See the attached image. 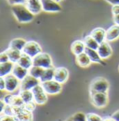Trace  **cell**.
<instances>
[{
  "instance_id": "26",
  "label": "cell",
  "mask_w": 119,
  "mask_h": 121,
  "mask_svg": "<svg viewBox=\"0 0 119 121\" xmlns=\"http://www.w3.org/2000/svg\"><path fill=\"white\" fill-rule=\"evenodd\" d=\"M45 69H44V68H42V67L34 66V65H33V66L31 67V69H29V74L31 76H33V77H35V78L40 80L41 77L43 76L44 72H45Z\"/></svg>"
},
{
  "instance_id": "18",
  "label": "cell",
  "mask_w": 119,
  "mask_h": 121,
  "mask_svg": "<svg viewBox=\"0 0 119 121\" xmlns=\"http://www.w3.org/2000/svg\"><path fill=\"white\" fill-rule=\"evenodd\" d=\"M12 74L21 81L27 75H29V69H24L23 67L20 66L19 64H15V67L13 69Z\"/></svg>"
},
{
  "instance_id": "42",
  "label": "cell",
  "mask_w": 119,
  "mask_h": 121,
  "mask_svg": "<svg viewBox=\"0 0 119 121\" xmlns=\"http://www.w3.org/2000/svg\"><path fill=\"white\" fill-rule=\"evenodd\" d=\"M56 1H58V2H60V1H61V0H56Z\"/></svg>"
},
{
  "instance_id": "37",
  "label": "cell",
  "mask_w": 119,
  "mask_h": 121,
  "mask_svg": "<svg viewBox=\"0 0 119 121\" xmlns=\"http://www.w3.org/2000/svg\"><path fill=\"white\" fill-rule=\"evenodd\" d=\"M112 12H113L114 15H119V5L113 6V8H112Z\"/></svg>"
},
{
  "instance_id": "15",
  "label": "cell",
  "mask_w": 119,
  "mask_h": 121,
  "mask_svg": "<svg viewBox=\"0 0 119 121\" xmlns=\"http://www.w3.org/2000/svg\"><path fill=\"white\" fill-rule=\"evenodd\" d=\"M119 38V25H113L108 28V30H106V38L105 41L111 43V42H114L116 39Z\"/></svg>"
},
{
  "instance_id": "11",
  "label": "cell",
  "mask_w": 119,
  "mask_h": 121,
  "mask_svg": "<svg viewBox=\"0 0 119 121\" xmlns=\"http://www.w3.org/2000/svg\"><path fill=\"white\" fill-rule=\"evenodd\" d=\"M2 101L6 104V105H13V106H24V102L20 95H13V94H8L6 95Z\"/></svg>"
},
{
  "instance_id": "35",
  "label": "cell",
  "mask_w": 119,
  "mask_h": 121,
  "mask_svg": "<svg viewBox=\"0 0 119 121\" xmlns=\"http://www.w3.org/2000/svg\"><path fill=\"white\" fill-rule=\"evenodd\" d=\"M10 5H15V4H25L26 0H7Z\"/></svg>"
},
{
  "instance_id": "32",
  "label": "cell",
  "mask_w": 119,
  "mask_h": 121,
  "mask_svg": "<svg viewBox=\"0 0 119 121\" xmlns=\"http://www.w3.org/2000/svg\"><path fill=\"white\" fill-rule=\"evenodd\" d=\"M36 103L35 101L33 102H29V103H26V104H24V108L25 109H27L28 111H31L33 112L35 109V106H36Z\"/></svg>"
},
{
  "instance_id": "17",
  "label": "cell",
  "mask_w": 119,
  "mask_h": 121,
  "mask_svg": "<svg viewBox=\"0 0 119 121\" xmlns=\"http://www.w3.org/2000/svg\"><path fill=\"white\" fill-rule=\"evenodd\" d=\"M14 67H15V63L11 61H8L6 63H1L0 64V77H6L11 74Z\"/></svg>"
},
{
  "instance_id": "29",
  "label": "cell",
  "mask_w": 119,
  "mask_h": 121,
  "mask_svg": "<svg viewBox=\"0 0 119 121\" xmlns=\"http://www.w3.org/2000/svg\"><path fill=\"white\" fill-rule=\"evenodd\" d=\"M20 95L25 104H26V103H29V102L34 101V93H33V91H30V90L20 91Z\"/></svg>"
},
{
  "instance_id": "43",
  "label": "cell",
  "mask_w": 119,
  "mask_h": 121,
  "mask_svg": "<svg viewBox=\"0 0 119 121\" xmlns=\"http://www.w3.org/2000/svg\"><path fill=\"white\" fill-rule=\"evenodd\" d=\"M67 121H73V120H72V119H69V120H67Z\"/></svg>"
},
{
  "instance_id": "45",
  "label": "cell",
  "mask_w": 119,
  "mask_h": 121,
  "mask_svg": "<svg viewBox=\"0 0 119 121\" xmlns=\"http://www.w3.org/2000/svg\"><path fill=\"white\" fill-rule=\"evenodd\" d=\"M118 69H119V67H118Z\"/></svg>"
},
{
  "instance_id": "21",
  "label": "cell",
  "mask_w": 119,
  "mask_h": 121,
  "mask_svg": "<svg viewBox=\"0 0 119 121\" xmlns=\"http://www.w3.org/2000/svg\"><path fill=\"white\" fill-rule=\"evenodd\" d=\"M75 60H76V63L78 64V66L82 67V68H87L89 67L91 63V60L89 58V56L87 55L86 52L80 54L78 56H75Z\"/></svg>"
},
{
  "instance_id": "8",
  "label": "cell",
  "mask_w": 119,
  "mask_h": 121,
  "mask_svg": "<svg viewBox=\"0 0 119 121\" xmlns=\"http://www.w3.org/2000/svg\"><path fill=\"white\" fill-rule=\"evenodd\" d=\"M41 52H42L41 46L38 44V43H36L35 41H28L24 49L22 51V53L26 54L27 56H31L32 58L35 57V56H37Z\"/></svg>"
},
{
  "instance_id": "28",
  "label": "cell",
  "mask_w": 119,
  "mask_h": 121,
  "mask_svg": "<svg viewBox=\"0 0 119 121\" xmlns=\"http://www.w3.org/2000/svg\"><path fill=\"white\" fill-rule=\"evenodd\" d=\"M84 43H85L86 46H87V47H89V48L95 49V50H97V49L99 48V43L97 42V41L95 40V39H94L90 34L85 37V39H84Z\"/></svg>"
},
{
  "instance_id": "40",
  "label": "cell",
  "mask_w": 119,
  "mask_h": 121,
  "mask_svg": "<svg viewBox=\"0 0 119 121\" xmlns=\"http://www.w3.org/2000/svg\"><path fill=\"white\" fill-rule=\"evenodd\" d=\"M114 21L116 25H119V15H114Z\"/></svg>"
},
{
  "instance_id": "24",
  "label": "cell",
  "mask_w": 119,
  "mask_h": 121,
  "mask_svg": "<svg viewBox=\"0 0 119 121\" xmlns=\"http://www.w3.org/2000/svg\"><path fill=\"white\" fill-rule=\"evenodd\" d=\"M6 51H7L8 55H9V56H10V61L15 63V64H17L18 61L20 60L21 55H22V52L20 50H16V49L10 48V47Z\"/></svg>"
},
{
  "instance_id": "31",
  "label": "cell",
  "mask_w": 119,
  "mask_h": 121,
  "mask_svg": "<svg viewBox=\"0 0 119 121\" xmlns=\"http://www.w3.org/2000/svg\"><path fill=\"white\" fill-rule=\"evenodd\" d=\"M87 120L88 121H103L101 117L95 113H89L87 114Z\"/></svg>"
},
{
  "instance_id": "25",
  "label": "cell",
  "mask_w": 119,
  "mask_h": 121,
  "mask_svg": "<svg viewBox=\"0 0 119 121\" xmlns=\"http://www.w3.org/2000/svg\"><path fill=\"white\" fill-rule=\"evenodd\" d=\"M85 52L87 53V55L89 56L91 62L93 63H101V57L99 56L98 51L95 50V49H91V48H89V47H86V50Z\"/></svg>"
},
{
  "instance_id": "38",
  "label": "cell",
  "mask_w": 119,
  "mask_h": 121,
  "mask_svg": "<svg viewBox=\"0 0 119 121\" xmlns=\"http://www.w3.org/2000/svg\"><path fill=\"white\" fill-rule=\"evenodd\" d=\"M112 117L114 121H119V110L114 112V113L112 115V117Z\"/></svg>"
},
{
  "instance_id": "9",
  "label": "cell",
  "mask_w": 119,
  "mask_h": 121,
  "mask_svg": "<svg viewBox=\"0 0 119 121\" xmlns=\"http://www.w3.org/2000/svg\"><path fill=\"white\" fill-rule=\"evenodd\" d=\"M41 83L40 80L31 76V75H27L22 81H20V91H25V90H30L32 91L36 85H38Z\"/></svg>"
},
{
  "instance_id": "36",
  "label": "cell",
  "mask_w": 119,
  "mask_h": 121,
  "mask_svg": "<svg viewBox=\"0 0 119 121\" xmlns=\"http://www.w3.org/2000/svg\"><path fill=\"white\" fill-rule=\"evenodd\" d=\"M0 89L2 91L6 90V81L4 77H0Z\"/></svg>"
},
{
  "instance_id": "44",
  "label": "cell",
  "mask_w": 119,
  "mask_h": 121,
  "mask_svg": "<svg viewBox=\"0 0 119 121\" xmlns=\"http://www.w3.org/2000/svg\"><path fill=\"white\" fill-rule=\"evenodd\" d=\"M16 121H18V120H17V119H16Z\"/></svg>"
},
{
  "instance_id": "22",
  "label": "cell",
  "mask_w": 119,
  "mask_h": 121,
  "mask_svg": "<svg viewBox=\"0 0 119 121\" xmlns=\"http://www.w3.org/2000/svg\"><path fill=\"white\" fill-rule=\"evenodd\" d=\"M26 43H27V41H25L22 38H15V39H13L10 42V47L22 52L24 47H25V45H26Z\"/></svg>"
},
{
  "instance_id": "33",
  "label": "cell",
  "mask_w": 119,
  "mask_h": 121,
  "mask_svg": "<svg viewBox=\"0 0 119 121\" xmlns=\"http://www.w3.org/2000/svg\"><path fill=\"white\" fill-rule=\"evenodd\" d=\"M8 61H10V56H9L7 51L2 52V53L0 54V64H1V63H6V62H8Z\"/></svg>"
},
{
  "instance_id": "39",
  "label": "cell",
  "mask_w": 119,
  "mask_h": 121,
  "mask_svg": "<svg viewBox=\"0 0 119 121\" xmlns=\"http://www.w3.org/2000/svg\"><path fill=\"white\" fill-rule=\"evenodd\" d=\"M106 2H108L109 4L113 5V6H116L119 5V0H105Z\"/></svg>"
},
{
  "instance_id": "1",
  "label": "cell",
  "mask_w": 119,
  "mask_h": 121,
  "mask_svg": "<svg viewBox=\"0 0 119 121\" xmlns=\"http://www.w3.org/2000/svg\"><path fill=\"white\" fill-rule=\"evenodd\" d=\"M11 11L20 23H28L34 19V14L28 9L25 4H15L11 6Z\"/></svg>"
},
{
  "instance_id": "16",
  "label": "cell",
  "mask_w": 119,
  "mask_h": 121,
  "mask_svg": "<svg viewBox=\"0 0 119 121\" xmlns=\"http://www.w3.org/2000/svg\"><path fill=\"white\" fill-rule=\"evenodd\" d=\"M90 35L97 41L99 43H101L103 42H105L106 38V30L102 28H95L94 30H91Z\"/></svg>"
},
{
  "instance_id": "6",
  "label": "cell",
  "mask_w": 119,
  "mask_h": 121,
  "mask_svg": "<svg viewBox=\"0 0 119 121\" xmlns=\"http://www.w3.org/2000/svg\"><path fill=\"white\" fill-rule=\"evenodd\" d=\"M41 84L48 94H51V95L58 94L62 90V84L56 81L55 80L45 81V82H42Z\"/></svg>"
},
{
  "instance_id": "23",
  "label": "cell",
  "mask_w": 119,
  "mask_h": 121,
  "mask_svg": "<svg viewBox=\"0 0 119 121\" xmlns=\"http://www.w3.org/2000/svg\"><path fill=\"white\" fill-rule=\"evenodd\" d=\"M17 64H19L20 66L23 67L24 69H31V67L33 66V58H32L31 56H27L26 54L22 53V55H21V56H20V60L18 61V63H17Z\"/></svg>"
},
{
  "instance_id": "4",
  "label": "cell",
  "mask_w": 119,
  "mask_h": 121,
  "mask_svg": "<svg viewBox=\"0 0 119 121\" xmlns=\"http://www.w3.org/2000/svg\"><path fill=\"white\" fill-rule=\"evenodd\" d=\"M34 93V101L37 104H44L48 101V93L44 90L42 84L40 83L38 85H36L33 90Z\"/></svg>"
},
{
  "instance_id": "5",
  "label": "cell",
  "mask_w": 119,
  "mask_h": 121,
  "mask_svg": "<svg viewBox=\"0 0 119 121\" xmlns=\"http://www.w3.org/2000/svg\"><path fill=\"white\" fill-rule=\"evenodd\" d=\"M91 101L92 104L98 107V108H103L108 104V94L107 92H94L91 93Z\"/></svg>"
},
{
  "instance_id": "3",
  "label": "cell",
  "mask_w": 119,
  "mask_h": 121,
  "mask_svg": "<svg viewBox=\"0 0 119 121\" xmlns=\"http://www.w3.org/2000/svg\"><path fill=\"white\" fill-rule=\"evenodd\" d=\"M33 65L42 67L44 69H49L52 67V59L48 53L41 52L37 56L33 57Z\"/></svg>"
},
{
  "instance_id": "27",
  "label": "cell",
  "mask_w": 119,
  "mask_h": 121,
  "mask_svg": "<svg viewBox=\"0 0 119 121\" xmlns=\"http://www.w3.org/2000/svg\"><path fill=\"white\" fill-rule=\"evenodd\" d=\"M54 75H55V69H54L53 67L49 68V69H46L44 74H43V76H42L41 79H40L41 83H42V82H45V81H49L54 80Z\"/></svg>"
},
{
  "instance_id": "30",
  "label": "cell",
  "mask_w": 119,
  "mask_h": 121,
  "mask_svg": "<svg viewBox=\"0 0 119 121\" xmlns=\"http://www.w3.org/2000/svg\"><path fill=\"white\" fill-rule=\"evenodd\" d=\"M71 119L73 121H88L87 120V115L84 114L83 112H77L74 115H73V117H71Z\"/></svg>"
},
{
  "instance_id": "34",
  "label": "cell",
  "mask_w": 119,
  "mask_h": 121,
  "mask_svg": "<svg viewBox=\"0 0 119 121\" xmlns=\"http://www.w3.org/2000/svg\"><path fill=\"white\" fill-rule=\"evenodd\" d=\"M1 121H16V118L14 117L11 116H8V115H4L1 117Z\"/></svg>"
},
{
  "instance_id": "12",
  "label": "cell",
  "mask_w": 119,
  "mask_h": 121,
  "mask_svg": "<svg viewBox=\"0 0 119 121\" xmlns=\"http://www.w3.org/2000/svg\"><path fill=\"white\" fill-rule=\"evenodd\" d=\"M98 53H99V56L101 57V59H107L113 54V49L111 47L108 42H103L101 43H99V48L97 49Z\"/></svg>"
},
{
  "instance_id": "10",
  "label": "cell",
  "mask_w": 119,
  "mask_h": 121,
  "mask_svg": "<svg viewBox=\"0 0 119 121\" xmlns=\"http://www.w3.org/2000/svg\"><path fill=\"white\" fill-rule=\"evenodd\" d=\"M6 81V91L8 92H13L17 90V88L20 85V80L16 78L12 73L4 77Z\"/></svg>"
},
{
  "instance_id": "41",
  "label": "cell",
  "mask_w": 119,
  "mask_h": 121,
  "mask_svg": "<svg viewBox=\"0 0 119 121\" xmlns=\"http://www.w3.org/2000/svg\"><path fill=\"white\" fill-rule=\"evenodd\" d=\"M103 121H114L112 117H109V118H105V119H103Z\"/></svg>"
},
{
  "instance_id": "14",
  "label": "cell",
  "mask_w": 119,
  "mask_h": 121,
  "mask_svg": "<svg viewBox=\"0 0 119 121\" xmlns=\"http://www.w3.org/2000/svg\"><path fill=\"white\" fill-rule=\"evenodd\" d=\"M25 5L34 15H37L43 11L41 0H26Z\"/></svg>"
},
{
  "instance_id": "13",
  "label": "cell",
  "mask_w": 119,
  "mask_h": 121,
  "mask_svg": "<svg viewBox=\"0 0 119 121\" xmlns=\"http://www.w3.org/2000/svg\"><path fill=\"white\" fill-rule=\"evenodd\" d=\"M69 77V70L66 68L60 67L55 69V75H54V80L58 81L60 83L63 84L65 81H67Z\"/></svg>"
},
{
  "instance_id": "19",
  "label": "cell",
  "mask_w": 119,
  "mask_h": 121,
  "mask_svg": "<svg viewBox=\"0 0 119 121\" xmlns=\"http://www.w3.org/2000/svg\"><path fill=\"white\" fill-rule=\"evenodd\" d=\"M86 44L84 43V41H74L72 45H71V50H72V53L74 55V56H78L80 54L84 53L85 50H86Z\"/></svg>"
},
{
  "instance_id": "7",
  "label": "cell",
  "mask_w": 119,
  "mask_h": 121,
  "mask_svg": "<svg viewBox=\"0 0 119 121\" xmlns=\"http://www.w3.org/2000/svg\"><path fill=\"white\" fill-rule=\"evenodd\" d=\"M43 11L48 13H57L61 11L60 2L56 0H41Z\"/></svg>"
},
{
  "instance_id": "20",
  "label": "cell",
  "mask_w": 119,
  "mask_h": 121,
  "mask_svg": "<svg viewBox=\"0 0 119 121\" xmlns=\"http://www.w3.org/2000/svg\"><path fill=\"white\" fill-rule=\"evenodd\" d=\"M14 117L18 121H33V119H34L33 113L31 111H28L27 109H25L24 106Z\"/></svg>"
},
{
  "instance_id": "2",
  "label": "cell",
  "mask_w": 119,
  "mask_h": 121,
  "mask_svg": "<svg viewBox=\"0 0 119 121\" xmlns=\"http://www.w3.org/2000/svg\"><path fill=\"white\" fill-rule=\"evenodd\" d=\"M109 90V82L104 78H96L90 83V94L94 92H107Z\"/></svg>"
}]
</instances>
